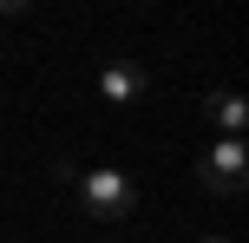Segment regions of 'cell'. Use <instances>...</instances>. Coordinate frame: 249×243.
<instances>
[{"label":"cell","mask_w":249,"mask_h":243,"mask_svg":"<svg viewBox=\"0 0 249 243\" xmlns=\"http://www.w3.org/2000/svg\"><path fill=\"white\" fill-rule=\"evenodd\" d=\"M72 191H79V204H86V217L92 224H105V230H112V224H124L138 210V184L124 178V171H79L72 178Z\"/></svg>","instance_id":"6da1fadb"},{"label":"cell","mask_w":249,"mask_h":243,"mask_svg":"<svg viewBox=\"0 0 249 243\" xmlns=\"http://www.w3.org/2000/svg\"><path fill=\"white\" fill-rule=\"evenodd\" d=\"M197 178H203V191L236 197L243 178H249V145H243V138H210L203 158H197Z\"/></svg>","instance_id":"7a4b0ae2"},{"label":"cell","mask_w":249,"mask_h":243,"mask_svg":"<svg viewBox=\"0 0 249 243\" xmlns=\"http://www.w3.org/2000/svg\"><path fill=\"white\" fill-rule=\"evenodd\" d=\"M144 86H151V73L138 59H105V73H99V99L105 105H138Z\"/></svg>","instance_id":"3957f363"},{"label":"cell","mask_w":249,"mask_h":243,"mask_svg":"<svg viewBox=\"0 0 249 243\" xmlns=\"http://www.w3.org/2000/svg\"><path fill=\"white\" fill-rule=\"evenodd\" d=\"M203 118L216 125V138H243V125H249V105H243V92L210 86V92H203Z\"/></svg>","instance_id":"277c9868"},{"label":"cell","mask_w":249,"mask_h":243,"mask_svg":"<svg viewBox=\"0 0 249 243\" xmlns=\"http://www.w3.org/2000/svg\"><path fill=\"white\" fill-rule=\"evenodd\" d=\"M26 7H33V0H0V20H20Z\"/></svg>","instance_id":"5b68a950"},{"label":"cell","mask_w":249,"mask_h":243,"mask_svg":"<svg viewBox=\"0 0 249 243\" xmlns=\"http://www.w3.org/2000/svg\"><path fill=\"white\" fill-rule=\"evenodd\" d=\"M203 243H223V237H203Z\"/></svg>","instance_id":"8992f818"}]
</instances>
